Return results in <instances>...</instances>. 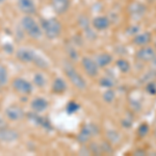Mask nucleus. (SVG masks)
<instances>
[{
  "label": "nucleus",
  "mask_w": 156,
  "mask_h": 156,
  "mask_svg": "<svg viewBox=\"0 0 156 156\" xmlns=\"http://www.w3.org/2000/svg\"><path fill=\"white\" fill-rule=\"evenodd\" d=\"M41 27L43 34H45L49 40H54L58 37L62 31V23L56 18L43 19L41 22Z\"/></svg>",
  "instance_id": "nucleus-1"
},
{
  "label": "nucleus",
  "mask_w": 156,
  "mask_h": 156,
  "mask_svg": "<svg viewBox=\"0 0 156 156\" xmlns=\"http://www.w3.org/2000/svg\"><path fill=\"white\" fill-rule=\"evenodd\" d=\"M21 25L22 28L24 29V31L26 32L31 39L39 40L41 39L43 36V30L42 27L36 19L30 15H25V16L21 20Z\"/></svg>",
  "instance_id": "nucleus-2"
},
{
  "label": "nucleus",
  "mask_w": 156,
  "mask_h": 156,
  "mask_svg": "<svg viewBox=\"0 0 156 156\" xmlns=\"http://www.w3.org/2000/svg\"><path fill=\"white\" fill-rule=\"evenodd\" d=\"M64 71H65V74L67 75V77L69 78V80L72 82V84L74 85L75 87H77V89L80 90H83L87 89V81H85L84 78L77 72V70L75 69L71 64H65Z\"/></svg>",
  "instance_id": "nucleus-3"
},
{
  "label": "nucleus",
  "mask_w": 156,
  "mask_h": 156,
  "mask_svg": "<svg viewBox=\"0 0 156 156\" xmlns=\"http://www.w3.org/2000/svg\"><path fill=\"white\" fill-rule=\"evenodd\" d=\"M17 58L23 62H34L36 66L40 68H47L48 64L42 57L37 55L34 51L29 49H20L17 51Z\"/></svg>",
  "instance_id": "nucleus-4"
},
{
  "label": "nucleus",
  "mask_w": 156,
  "mask_h": 156,
  "mask_svg": "<svg viewBox=\"0 0 156 156\" xmlns=\"http://www.w3.org/2000/svg\"><path fill=\"white\" fill-rule=\"evenodd\" d=\"M99 127L95 124H87L81 128L80 132L77 135V140L81 144H85V143L90 142L92 137L96 136L99 133Z\"/></svg>",
  "instance_id": "nucleus-5"
},
{
  "label": "nucleus",
  "mask_w": 156,
  "mask_h": 156,
  "mask_svg": "<svg viewBox=\"0 0 156 156\" xmlns=\"http://www.w3.org/2000/svg\"><path fill=\"white\" fill-rule=\"evenodd\" d=\"M156 55V51L154 47L146 45V46L140 47L135 52V57L137 60L143 62H152L153 58Z\"/></svg>",
  "instance_id": "nucleus-6"
},
{
  "label": "nucleus",
  "mask_w": 156,
  "mask_h": 156,
  "mask_svg": "<svg viewBox=\"0 0 156 156\" xmlns=\"http://www.w3.org/2000/svg\"><path fill=\"white\" fill-rule=\"evenodd\" d=\"M81 65L87 76L92 78L98 76V74H99V67H98L97 62L94 59H92L89 56H84L81 59Z\"/></svg>",
  "instance_id": "nucleus-7"
},
{
  "label": "nucleus",
  "mask_w": 156,
  "mask_h": 156,
  "mask_svg": "<svg viewBox=\"0 0 156 156\" xmlns=\"http://www.w3.org/2000/svg\"><path fill=\"white\" fill-rule=\"evenodd\" d=\"M12 87L15 90L24 95H28L32 92V85L24 78H16L12 81Z\"/></svg>",
  "instance_id": "nucleus-8"
},
{
  "label": "nucleus",
  "mask_w": 156,
  "mask_h": 156,
  "mask_svg": "<svg viewBox=\"0 0 156 156\" xmlns=\"http://www.w3.org/2000/svg\"><path fill=\"white\" fill-rule=\"evenodd\" d=\"M146 12H147V7L145 4L140 3V2H133L129 6V14L131 18L135 21L142 19L146 15Z\"/></svg>",
  "instance_id": "nucleus-9"
},
{
  "label": "nucleus",
  "mask_w": 156,
  "mask_h": 156,
  "mask_svg": "<svg viewBox=\"0 0 156 156\" xmlns=\"http://www.w3.org/2000/svg\"><path fill=\"white\" fill-rule=\"evenodd\" d=\"M19 133L14 129L7 128L6 126L0 128V140L3 143H12L18 140Z\"/></svg>",
  "instance_id": "nucleus-10"
},
{
  "label": "nucleus",
  "mask_w": 156,
  "mask_h": 156,
  "mask_svg": "<svg viewBox=\"0 0 156 156\" xmlns=\"http://www.w3.org/2000/svg\"><path fill=\"white\" fill-rule=\"evenodd\" d=\"M18 7L25 15H34L37 12V4L34 0H18Z\"/></svg>",
  "instance_id": "nucleus-11"
},
{
  "label": "nucleus",
  "mask_w": 156,
  "mask_h": 156,
  "mask_svg": "<svg viewBox=\"0 0 156 156\" xmlns=\"http://www.w3.org/2000/svg\"><path fill=\"white\" fill-rule=\"evenodd\" d=\"M152 41V34L149 31L138 32L135 36H133L132 43L133 45L138 47H143L146 45H149V43Z\"/></svg>",
  "instance_id": "nucleus-12"
},
{
  "label": "nucleus",
  "mask_w": 156,
  "mask_h": 156,
  "mask_svg": "<svg viewBox=\"0 0 156 156\" xmlns=\"http://www.w3.org/2000/svg\"><path fill=\"white\" fill-rule=\"evenodd\" d=\"M5 115L11 121H20L25 115L23 109L17 105H11L5 109Z\"/></svg>",
  "instance_id": "nucleus-13"
},
{
  "label": "nucleus",
  "mask_w": 156,
  "mask_h": 156,
  "mask_svg": "<svg viewBox=\"0 0 156 156\" xmlns=\"http://www.w3.org/2000/svg\"><path fill=\"white\" fill-rule=\"evenodd\" d=\"M92 25L94 29L98 30V31H103L109 28L110 26V20L106 16H97L93 19Z\"/></svg>",
  "instance_id": "nucleus-14"
},
{
  "label": "nucleus",
  "mask_w": 156,
  "mask_h": 156,
  "mask_svg": "<svg viewBox=\"0 0 156 156\" xmlns=\"http://www.w3.org/2000/svg\"><path fill=\"white\" fill-rule=\"evenodd\" d=\"M71 5V0H51V6L53 11L58 15H64L68 12Z\"/></svg>",
  "instance_id": "nucleus-15"
},
{
  "label": "nucleus",
  "mask_w": 156,
  "mask_h": 156,
  "mask_svg": "<svg viewBox=\"0 0 156 156\" xmlns=\"http://www.w3.org/2000/svg\"><path fill=\"white\" fill-rule=\"evenodd\" d=\"M48 105H49V103L46 99L39 97L32 100L30 106H31V109L34 110V112H43L47 109Z\"/></svg>",
  "instance_id": "nucleus-16"
},
{
  "label": "nucleus",
  "mask_w": 156,
  "mask_h": 156,
  "mask_svg": "<svg viewBox=\"0 0 156 156\" xmlns=\"http://www.w3.org/2000/svg\"><path fill=\"white\" fill-rule=\"evenodd\" d=\"M114 60V57L110 53H107V52H104V53H101L99 55H97L95 62H97L98 67L99 68H106L109 66L110 64Z\"/></svg>",
  "instance_id": "nucleus-17"
},
{
  "label": "nucleus",
  "mask_w": 156,
  "mask_h": 156,
  "mask_svg": "<svg viewBox=\"0 0 156 156\" xmlns=\"http://www.w3.org/2000/svg\"><path fill=\"white\" fill-rule=\"evenodd\" d=\"M52 90L55 94H62L67 90V83L62 78H55L52 83Z\"/></svg>",
  "instance_id": "nucleus-18"
},
{
  "label": "nucleus",
  "mask_w": 156,
  "mask_h": 156,
  "mask_svg": "<svg viewBox=\"0 0 156 156\" xmlns=\"http://www.w3.org/2000/svg\"><path fill=\"white\" fill-rule=\"evenodd\" d=\"M115 67H117L118 70H119L121 73H123V74H127V73H129L130 70H131V65H130V62L125 58L117 59V62H115Z\"/></svg>",
  "instance_id": "nucleus-19"
},
{
  "label": "nucleus",
  "mask_w": 156,
  "mask_h": 156,
  "mask_svg": "<svg viewBox=\"0 0 156 156\" xmlns=\"http://www.w3.org/2000/svg\"><path fill=\"white\" fill-rule=\"evenodd\" d=\"M106 137L107 140L112 144H118L121 140V134L117 130H108L106 132Z\"/></svg>",
  "instance_id": "nucleus-20"
},
{
  "label": "nucleus",
  "mask_w": 156,
  "mask_h": 156,
  "mask_svg": "<svg viewBox=\"0 0 156 156\" xmlns=\"http://www.w3.org/2000/svg\"><path fill=\"white\" fill-rule=\"evenodd\" d=\"M7 81H9V73L7 69L3 65L0 64V87H5Z\"/></svg>",
  "instance_id": "nucleus-21"
},
{
  "label": "nucleus",
  "mask_w": 156,
  "mask_h": 156,
  "mask_svg": "<svg viewBox=\"0 0 156 156\" xmlns=\"http://www.w3.org/2000/svg\"><path fill=\"white\" fill-rule=\"evenodd\" d=\"M150 132V126L147 124V123H142V124L138 126L137 128V136L140 137V138H144L149 134Z\"/></svg>",
  "instance_id": "nucleus-22"
},
{
  "label": "nucleus",
  "mask_w": 156,
  "mask_h": 156,
  "mask_svg": "<svg viewBox=\"0 0 156 156\" xmlns=\"http://www.w3.org/2000/svg\"><path fill=\"white\" fill-rule=\"evenodd\" d=\"M102 98H103V100H104V102L108 103V104L112 103V102L115 101V90H112V89H106V90L103 93Z\"/></svg>",
  "instance_id": "nucleus-23"
},
{
  "label": "nucleus",
  "mask_w": 156,
  "mask_h": 156,
  "mask_svg": "<svg viewBox=\"0 0 156 156\" xmlns=\"http://www.w3.org/2000/svg\"><path fill=\"white\" fill-rule=\"evenodd\" d=\"M99 85L104 89H112V87L115 85V82L112 78L109 77H102L99 80Z\"/></svg>",
  "instance_id": "nucleus-24"
},
{
  "label": "nucleus",
  "mask_w": 156,
  "mask_h": 156,
  "mask_svg": "<svg viewBox=\"0 0 156 156\" xmlns=\"http://www.w3.org/2000/svg\"><path fill=\"white\" fill-rule=\"evenodd\" d=\"M80 108V105L75 101H70L66 106V112L69 115H73L75 112H77Z\"/></svg>",
  "instance_id": "nucleus-25"
},
{
  "label": "nucleus",
  "mask_w": 156,
  "mask_h": 156,
  "mask_svg": "<svg viewBox=\"0 0 156 156\" xmlns=\"http://www.w3.org/2000/svg\"><path fill=\"white\" fill-rule=\"evenodd\" d=\"M146 92L151 96H155L156 95V82L155 81H149L145 87Z\"/></svg>",
  "instance_id": "nucleus-26"
},
{
  "label": "nucleus",
  "mask_w": 156,
  "mask_h": 156,
  "mask_svg": "<svg viewBox=\"0 0 156 156\" xmlns=\"http://www.w3.org/2000/svg\"><path fill=\"white\" fill-rule=\"evenodd\" d=\"M34 84L37 85V87H44L45 83H46V80H45V77L43 76L42 74H36L34 75Z\"/></svg>",
  "instance_id": "nucleus-27"
},
{
  "label": "nucleus",
  "mask_w": 156,
  "mask_h": 156,
  "mask_svg": "<svg viewBox=\"0 0 156 156\" xmlns=\"http://www.w3.org/2000/svg\"><path fill=\"white\" fill-rule=\"evenodd\" d=\"M90 151L95 155H98L100 153H102V150H101V146L98 143H92L90 145Z\"/></svg>",
  "instance_id": "nucleus-28"
},
{
  "label": "nucleus",
  "mask_w": 156,
  "mask_h": 156,
  "mask_svg": "<svg viewBox=\"0 0 156 156\" xmlns=\"http://www.w3.org/2000/svg\"><path fill=\"white\" fill-rule=\"evenodd\" d=\"M100 146H101L102 153H108V154H112V153L114 152L112 146H110V144H108L107 142L102 143V144H100Z\"/></svg>",
  "instance_id": "nucleus-29"
},
{
  "label": "nucleus",
  "mask_w": 156,
  "mask_h": 156,
  "mask_svg": "<svg viewBox=\"0 0 156 156\" xmlns=\"http://www.w3.org/2000/svg\"><path fill=\"white\" fill-rule=\"evenodd\" d=\"M122 125H123V127H125V128H130L132 126V122L130 120L125 119V120H122Z\"/></svg>",
  "instance_id": "nucleus-30"
},
{
  "label": "nucleus",
  "mask_w": 156,
  "mask_h": 156,
  "mask_svg": "<svg viewBox=\"0 0 156 156\" xmlns=\"http://www.w3.org/2000/svg\"><path fill=\"white\" fill-rule=\"evenodd\" d=\"M145 154H146V152L144 150H137L134 152V155H145Z\"/></svg>",
  "instance_id": "nucleus-31"
},
{
  "label": "nucleus",
  "mask_w": 156,
  "mask_h": 156,
  "mask_svg": "<svg viewBox=\"0 0 156 156\" xmlns=\"http://www.w3.org/2000/svg\"><path fill=\"white\" fill-rule=\"evenodd\" d=\"M6 125L4 124V121L2 120V119H0V128H3V127H5Z\"/></svg>",
  "instance_id": "nucleus-32"
},
{
  "label": "nucleus",
  "mask_w": 156,
  "mask_h": 156,
  "mask_svg": "<svg viewBox=\"0 0 156 156\" xmlns=\"http://www.w3.org/2000/svg\"><path fill=\"white\" fill-rule=\"evenodd\" d=\"M152 65H153L154 67H156V55H155V57H154V58H153V60H152Z\"/></svg>",
  "instance_id": "nucleus-33"
},
{
  "label": "nucleus",
  "mask_w": 156,
  "mask_h": 156,
  "mask_svg": "<svg viewBox=\"0 0 156 156\" xmlns=\"http://www.w3.org/2000/svg\"><path fill=\"white\" fill-rule=\"evenodd\" d=\"M154 49H155V51H156V42H155V44H154Z\"/></svg>",
  "instance_id": "nucleus-34"
},
{
  "label": "nucleus",
  "mask_w": 156,
  "mask_h": 156,
  "mask_svg": "<svg viewBox=\"0 0 156 156\" xmlns=\"http://www.w3.org/2000/svg\"><path fill=\"white\" fill-rule=\"evenodd\" d=\"M154 134H155V138H156V129H155V132H154Z\"/></svg>",
  "instance_id": "nucleus-35"
}]
</instances>
